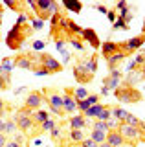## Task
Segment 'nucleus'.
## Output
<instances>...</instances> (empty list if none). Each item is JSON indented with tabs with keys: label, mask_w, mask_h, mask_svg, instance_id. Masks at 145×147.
I'll return each mask as SVG.
<instances>
[{
	"label": "nucleus",
	"mask_w": 145,
	"mask_h": 147,
	"mask_svg": "<svg viewBox=\"0 0 145 147\" xmlns=\"http://www.w3.org/2000/svg\"><path fill=\"white\" fill-rule=\"evenodd\" d=\"M142 33H145V20H143V30H142Z\"/></svg>",
	"instance_id": "obj_56"
},
{
	"label": "nucleus",
	"mask_w": 145,
	"mask_h": 147,
	"mask_svg": "<svg viewBox=\"0 0 145 147\" xmlns=\"http://www.w3.org/2000/svg\"><path fill=\"white\" fill-rule=\"evenodd\" d=\"M2 11H4V6H2V4H0V15H2Z\"/></svg>",
	"instance_id": "obj_55"
},
{
	"label": "nucleus",
	"mask_w": 145,
	"mask_h": 147,
	"mask_svg": "<svg viewBox=\"0 0 145 147\" xmlns=\"http://www.w3.org/2000/svg\"><path fill=\"white\" fill-rule=\"evenodd\" d=\"M117 132L123 136V140H125L127 145L136 147L140 142H142V131H140L138 127L127 125V123H119V127H117Z\"/></svg>",
	"instance_id": "obj_4"
},
{
	"label": "nucleus",
	"mask_w": 145,
	"mask_h": 147,
	"mask_svg": "<svg viewBox=\"0 0 145 147\" xmlns=\"http://www.w3.org/2000/svg\"><path fill=\"white\" fill-rule=\"evenodd\" d=\"M107 18H108V22H112V24L116 22V18H117V11H116L114 7H112V9H108V13H107Z\"/></svg>",
	"instance_id": "obj_40"
},
{
	"label": "nucleus",
	"mask_w": 145,
	"mask_h": 147,
	"mask_svg": "<svg viewBox=\"0 0 145 147\" xmlns=\"http://www.w3.org/2000/svg\"><path fill=\"white\" fill-rule=\"evenodd\" d=\"M7 88H9V86L6 85V81H4V79H0V92H2V90H7Z\"/></svg>",
	"instance_id": "obj_53"
},
{
	"label": "nucleus",
	"mask_w": 145,
	"mask_h": 147,
	"mask_svg": "<svg viewBox=\"0 0 145 147\" xmlns=\"http://www.w3.org/2000/svg\"><path fill=\"white\" fill-rule=\"evenodd\" d=\"M127 110L125 109H119V107H112V119H116V121H119V123H123L125 121V118H127Z\"/></svg>",
	"instance_id": "obj_24"
},
{
	"label": "nucleus",
	"mask_w": 145,
	"mask_h": 147,
	"mask_svg": "<svg viewBox=\"0 0 145 147\" xmlns=\"http://www.w3.org/2000/svg\"><path fill=\"white\" fill-rule=\"evenodd\" d=\"M61 6L64 7V9H68V11H74V13H81V9H83V4L77 2V0H74V2H70V0H64Z\"/></svg>",
	"instance_id": "obj_23"
},
{
	"label": "nucleus",
	"mask_w": 145,
	"mask_h": 147,
	"mask_svg": "<svg viewBox=\"0 0 145 147\" xmlns=\"http://www.w3.org/2000/svg\"><path fill=\"white\" fill-rule=\"evenodd\" d=\"M123 123H127V125H132V127H138L140 123H142V119H140L138 116H134V114H130V112H129Z\"/></svg>",
	"instance_id": "obj_34"
},
{
	"label": "nucleus",
	"mask_w": 145,
	"mask_h": 147,
	"mask_svg": "<svg viewBox=\"0 0 145 147\" xmlns=\"http://www.w3.org/2000/svg\"><path fill=\"white\" fill-rule=\"evenodd\" d=\"M117 147H132V145H117Z\"/></svg>",
	"instance_id": "obj_57"
},
{
	"label": "nucleus",
	"mask_w": 145,
	"mask_h": 147,
	"mask_svg": "<svg viewBox=\"0 0 145 147\" xmlns=\"http://www.w3.org/2000/svg\"><path fill=\"white\" fill-rule=\"evenodd\" d=\"M125 7H127V2H125V0H119V2H117L116 6H114V9H116V11H123Z\"/></svg>",
	"instance_id": "obj_48"
},
{
	"label": "nucleus",
	"mask_w": 145,
	"mask_h": 147,
	"mask_svg": "<svg viewBox=\"0 0 145 147\" xmlns=\"http://www.w3.org/2000/svg\"><path fill=\"white\" fill-rule=\"evenodd\" d=\"M74 98H75V101L87 99L88 98V88H85V86H77V88L74 90Z\"/></svg>",
	"instance_id": "obj_30"
},
{
	"label": "nucleus",
	"mask_w": 145,
	"mask_h": 147,
	"mask_svg": "<svg viewBox=\"0 0 145 147\" xmlns=\"http://www.w3.org/2000/svg\"><path fill=\"white\" fill-rule=\"evenodd\" d=\"M4 6H7L9 9H13V11H19V15H22V9L26 7V4H22V2H11V0H6V2H4Z\"/></svg>",
	"instance_id": "obj_27"
},
{
	"label": "nucleus",
	"mask_w": 145,
	"mask_h": 147,
	"mask_svg": "<svg viewBox=\"0 0 145 147\" xmlns=\"http://www.w3.org/2000/svg\"><path fill=\"white\" fill-rule=\"evenodd\" d=\"M40 92H42L50 110H52L55 116H64V110H62V96L59 94V90L53 88V86H44Z\"/></svg>",
	"instance_id": "obj_2"
},
{
	"label": "nucleus",
	"mask_w": 145,
	"mask_h": 147,
	"mask_svg": "<svg viewBox=\"0 0 145 147\" xmlns=\"http://www.w3.org/2000/svg\"><path fill=\"white\" fill-rule=\"evenodd\" d=\"M33 33V30L30 28V24H26V26H13L11 30H9V33L6 35V44H7V48L9 50H20L22 48V44L26 42V39Z\"/></svg>",
	"instance_id": "obj_1"
},
{
	"label": "nucleus",
	"mask_w": 145,
	"mask_h": 147,
	"mask_svg": "<svg viewBox=\"0 0 145 147\" xmlns=\"http://www.w3.org/2000/svg\"><path fill=\"white\" fill-rule=\"evenodd\" d=\"M87 101H88L90 107H92V105H96V103H99V94H88Z\"/></svg>",
	"instance_id": "obj_42"
},
{
	"label": "nucleus",
	"mask_w": 145,
	"mask_h": 147,
	"mask_svg": "<svg viewBox=\"0 0 145 147\" xmlns=\"http://www.w3.org/2000/svg\"><path fill=\"white\" fill-rule=\"evenodd\" d=\"M142 44H145V33H140V35H136L129 40H123V42H117V48L125 55H130L132 52H138L142 48Z\"/></svg>",
	"instance_id": "obj_6"
},
{
	"label": "nucleus",
	"mask_w": 145,
	"mask_h": 147,
	"mask_svg": "<svg viewBox=\"0 0 145 147\" xmlns=\"http://www.w3.org/2000/svg\"><path fill=\"white\" fill-rule=\"evenodd\" d=\"M31 118H33V125H39L40 127L46 119H50V112H48V110L39 109V110H35V112H33V116H31Z\"/></svg>",
	"instance_id": "obj_18"
},
{
	"label": "nucleus",
	"mask_w": 145,
	"mask_h": 147,
	"mask_svg": "<svg viewBox=\"0 0 145 147\" xmlns=\"http://www.w3.org/2000/svg\"><path fill=\"white\" fill-rule=\"evenodd\" d=\"M99 50H101L103 57H110V55H114V53L119 52V48H117V42H114V40H107V42H103Z\"/></svg>",
	"instance_id": "obj_17"
},
{
	"label": "nucleus",
	"mask_w": 145,
	"mask_h": 147,
	"mask_svg": "<svg viewBox=\"0 0 145 147\" xmlns=\"http://www.w3.org/2000/svg\"><path fill=\"white\" fill-rule=\"evenodd\" d=\"M85 138H87V132L85 131H70L68 132V142L70 144H81Z\"/></svg>",
	"instance_id": "obj_20"
},
{
	"label": "nucleus",
	"mask_w": 145,
	"mask_h": 147,
	"mask_svg": "<svg viewBox=\"0 0 145 147\" xmlns=\"http://www.w3.org/2000/svg\"><path fill=\"white\" fill-rule=\"evenodd\" d=\"M107 134H108V132H103V131H90L88 138L92 142H96L97 145H101V144H105V142H107Z\"/></svg>",
	"instance_id": "obj_21"
},
{
	"label": "nucleus",
	"mask_w": 145,
	"mask_h": 147,
	"mask_svg": "<svg viewBox=\"0 0 145 147\" xmlns=\"http://www.w3.org/2000/svg\"><path fill=\"white\" fill-rule=\"evenodd\" d=\"M110 118H112V107L105 105V107L101 109V112L97 114V118H96V119H99V121H108Z\"/></svg>",
	"instance_id": "obj_26"
},
{
	"label": "nucleus",
	"mask_w": 145,
	"mask_h": 147,
	"mask_svg": "<svg viewBox=\"0 0 145 147\" xmlns=\"http://www.w3.org/2000/svg\"><path fill=\"white\" fill-rule=\"evenodd\" d=\"M68 125H70V131H85L88 121L85 119L83 114H74L72 118H68Z\"/></svg>",
	"instance_id": "obj_14"
},
{
	"label": "nucleus",
	"mask_w": 145,
	"mask_h": 147,
	"mask_svg": "<svg viewBox=\"0 0 145 147\" xmlns=\"http://www.w3.org/2000/svg\"><path fill=\"white\" fill-rule=\"evenodd\" d=\"M62 110H64V114H75V110H77V101L74 98V90L72 88H64V94H62Z\"/></svg>",
	"instance_id": "obj_9"
},
{
	"label": "nucleus",
	"mask_w": 145,
	"mask_h": 147,
	"mask_svg": "<svg viewBox=\"0 0 145 147\" xmlns=\"http://www.w3.org/2000/svg\"><path fill=\"white\" fill-rule=\"evenodd\" d=\"M55 125H57L55 118H52V116H50V119H46V121H44L42 125L39 127V131H40V132H50V131H52V129L55 127Z\"/></svg>",
	"instance_id": "obj_29"
},
{
	"label": "nucleus",
	"mask_w": 145,
	"mask_h": 147,
	"mask_svg": "<svg viewBox=\"0 0 145 147\" xmlns=\"http://www.w3.org/2000/svg\"><path fill=\"white\" fill-rule=\"evenodd\" d=\"M74 77H75V81H77L79 85H87V83H90V81L94 79V74H90L83 64L77 63L74 66Z\"/></svg>",
	"instance_id": "obj_10"
},
{
	"label": "nucleus",
	"mask_w": 145,
	"mask_h": 147,
	"mask_svg": "<svg viewBox=\"0 0 145 147\" xmlns=\"http://www.w3.org/2000/svg\"><path fill=\"white\" fill-rule=\"evenodd\" d=\"M13 64H15V68H22V70H35V68H37V64L30 59L28 53L17 55V57L13 59Z\"/></svg>",
	"instance_id": "obj_13"
},
{
	"label": "nucleus",
	"mask_w": 145,
	"mask_h": 147,
	"mask_svg": "<svg viewBox=\"0 0 145 147\" xmlns=\"http://www.w3.org/2000/svg\"><path fill=\"white\" fill-rule=\"evenodd\" d=\"M6 147H22V144H19V142H15L13 138H11V140L7 138V144H6Z\"/></svg>",
	"instance_id": "obj_49"
},
{
	"label": "nucleus",
	"mask_w": 145,
	"mask_h": 147,
	"mask_svg": "<svg viewBox=\"0 0 145 147\" xmlns=\"http://www.w3.org/2000/svg\"><path fill=\"white\" fill-rule=\"evenodd\" d=\"M15 129H17V123H15V119H13V118L6 119V132H4V134H6L7 138H9V136H13V134H15Z\"/></svg>",
	"instance_id": "obj_31"
},
{
	"label": "nucleus",
	"mask_w": 145,
	"mask_h": 147,
	"mask_svg": "<svg viewBox=\"0 0 145 147\" xmlns=\"http://www.w3.org/2000/svg\"><path fill=\"white\" fill-rule=\"evenodd\" d=\"M0 132H6V119L0 118Z\"/></svg>",
	"instance_id": "obj_52"
},
{
	"label": "nucleus",
	"mask_w": 145,
	"mask_h": 147,
	"mask_svg": "<svg viewBox=\"0 0 145 147\" xmlns=\"http://www.w3.org/2000/svg\"><path fill=\"white\" fill-rule=\"evenodd\" d=\"M114 96L121 101V103H140V101L143 99L142 92H140L138 88H134V86L127 85V83L117 86V88L114 90Z\"/></svg>",
	"instance_id": "obj_3"
},
{
	"label": "nucleus",
	"mask_w": 145,
	"mask_h": 147,
	"mask_svg": "<svg viewBox=\"0 0 145 147\" xmlns=\"http://www.w3.org/2000/svg\"><path fill=\"white\" fill-rule=\"evenodd\" d=\"M55 48H57L61 53H64V52H66V50H64V40H62V39H57V40H55Z\"/></svg>",
	"instance_id": "obj_46"
},
{
	"label": "nucleus",
	"mask_w": 145,
	"mask_h": 147,
	"mask_svg": "<svg viewBox=\"0 0 145 147\" xmlns=\"http://www.w3.org/2000/svg\"><path fill=\"white\" fill-rule=\"evenodd\" d=\"M0 66H2L7 74H11L13 68H15V64H13V57H4L2 61H0Z\"/></svg>",
	"instance_id": "obj_32"
},
{
	"label": "nucleus",
	"mask_w": 145,
	"mask_h": 147,
	"mask_svg": "<svg viewBox=\"0 0 145 147\" xmlns=\"http://www.w3.org/2000/svg\"><path fill=\"white\" fill-rule=\"evenodd\" d=\"M143 55H145V52H143Z\"/></svg>",
	"instance_id": "obj_60"
},
{
	"label": "nucleus",
	"mask_w": 145,
	"mask_h": 147,
	"mask_svg": "<svg viewBox=\"0 0 145 147\" xmlns=\"http://www.w3.org/2000/svg\"><path fill=\"white\" fill-rule=\"evenodd\" d=\"M40 66L46 68L50 74H55V72H61L62 70V63H59L53 55H50L46 52L40 53Z\"/></svg>",
	"instance_id": "obj_7"
},
{
	"label": "nucleus",
	"mask_w": 145,
	"mask_h": 147,
	"mask_svg": "<svg viewBox=\"0 0 145 147\" xmlns=\"http://www.w3.org/2000/svg\"><path fill=\"white\" fill-rule=\"evenodd\" d=\"M50 138H52L53 142H59V140H61V127H59V125L53 127L52 131H50Z\"/></svg>",
	"instance_id": "obj_37"
},
{
	"label": "nucleus",
	"mask_w": 145,
	"mask_h": 147,
	"mask_svg": "<svg viewBox=\"0 0 145 147\" xmlns=\"http://www.w3.org/2000/svg\"><path fill=\"white\" fill-rule=\"evenodd\" d=\"M0 26H2V18H0Z\"/></svg>",
	"instance_id": "obj_59"
},
{
	"label": "nucleus",
	"mask_w": 145,
	"mask_h": 147,
	"mask_svg": "<svg viewBox=\"0 0 145 147\" xmlns=\"http://www.w3.org/2000/svg\"><path fill=\"white\" fill-rule=\"evenodd\" d=\"M33 74H35V76H39V77H42V76H50V72L46 70V68H42V66H37V68L33 70Z\"/></svg>",
	"instance_id": "obj_43"
},
{
	"label": "nucleus",
	"mask_w": 145,
	"mask_h": 147,
	"mask_svg": "<svg viewBox=\"0 0 145 147\" xmlns=\"http://www.w3.org/2000/svg\"><path fill=\"white\" fill-rule=\"evenodd\" d=\"M125 57H127V55H125L123 52H117V53H114V55H110V57H107L108 70H116V68L125 61Z\"/></svg>",
	"instance_id": "obj_16"
},
{
	"label": "nucleus",
	"mask_w": 145,
	"mask_h": 147,
	"mask_svg": "<svg viewBox=\"0 0 145 147\" xmlns=\"http://www.w3.org/2000/svg\"><path fill=\"white\" fill-rule=\"evenodd\" d=\"M94 9H97V11L103 13V15H107V13H108V7L103 6V4H96V6H94Z\"/></svg>",
	"instance_id": "obj_47"
},
{
	"label": "nucleus",
	"mask_w": 145,
	"mask_h": 147,
	"mask_svg": "<svg viewBox=\"0 0 145 147\" xmlns=\"http://www.w3.org/2000/svg\"><path fill=\"white\" fill-rule=\"evenodd\" d=\"M6 144H7V136L4 132H0V147H6Z\"/></svg>",
	"instance_id": "obj_50"
},
{
	"label": "nucleus",
	"mask_w": 145,
	"mask_h": 147,
	"mask_svg": "<svg viewBox=\"0 0 145 147\" xmlns=\"http://www.w3.org/2000/svg\"><path fill=\"white\" fill-rule=\"evenodd\" d=\"M88 109H90V105H88V101H87V99H81V101H77V110H79L81 114H83L85 110H88Z\"/></svg>",
	"instance_id": "obj_39"
},
{
	"label": "nucleus",
	"mask_w": 145,
	"mask_h": 147,
	"mask_svg": "<svg viewBox=\"0 0 145 147\" xmlns=\"http://www.w3.org/2000/svg\"><path fill=\"white\" fill-rule=\"evenodd\" d=\"M31 116H33V112H31L30 109H26V107L17 110L15 116H13V119H15V123H17V129H20L22 132L30 131V129L33 127V118Z\"/></svg>",
	"instance_id": "obj_5"
},
{
	"label": "nucleus",
	"mask_w": 145,
	"mask_h": 147,
	"mask_svg": "<svg viewBox=\"0 0 145 147\" xmlns=\"http://www.w3.org/2000/svg\"><path fill=\"white\" fill-rule=\"evenodd\" d=\"M92 131H103V132H108V127L105 121H99V119H96V121L92 123Z\"/></svg>",
	"instance_id": "obj_35"
},
{
	"label": "nucleus",
	"mask_w": 145,
	"mask_h": 147,
	"mask_svg": "<svg viewBox=\"0 0 145 147\" xmlns=\"http://www.w3.org/2000/svg\"><path fill=\"white\" fill-rule=\"evenodd\" d=\"M4 112H6V101L0 99V118H4Z\"/></svg>",
	"instance_id": "obj_51"
},
{
	"label": "nucleus",
	"mask_w": 145,
	"mask_h": 147,
	"mask_svg": "<svg viewBox=\"0 0 145 147\" xmlns=\"http://www.w3.org/2000/svg\"><path fill=\"white\" fill-rule=\"evenodd\" d=\"M70 147H77V145H75V144H72V145H70Z\"/></svg>",
	"instance_id": "obj_58"
},
{
	"label": "nucleus",
	"mask_w": 145,
	"mask_h": 147,
	"mask_svg": "<svg viewBox=\"0 0 145 147\" xmlns=\"http://www.w3.org/2000/svg\"><path fill=\"white\" fill-rule=\"evenodd\" d=\"M44 103V96L40 90H31L28 96H26V101H24V107L30 109L31 112H35V110L40 109V105Z\"/></svg>",
	"instance_id": "obj_8"
},
{
	"label": "nucleus",
	"mask_w": 145,
	"mask_h": 147,
	"mask_svg": "<svg viewBox=\"0 0 145 147\" xmlns=\"http://www.w3.org/2000/svg\"><path fill=\"white\" fill-rule=\"evenodd\" d=\"M81 39L87 40V42L92 46L94 50H99V48H101V40H99L96 30H92V28H83V35H81Z\"/></svg>",
	"instance_id": "obj_12"
},
{
	"label": "nucleus",
	"mask_w": 145,
	"mask_h": 147,
	"mask_svg": "<svg viewBox=\"0 0 145 147\" xmlns=\"http://www.w3.org/2000/svg\"><path fill=\"white\" fill-rule=\"evenodd\" d=\"M103 107H105V105H103V103H96V105H92V107H90L88 110H85V112H83V116H85V119H90V118H97V114L99 112H101V109Z\"/></svg>",
	"instance_id": "obj_22"
},
{
	"label": "nucleus",
	"mask_w": 145,
	"mask_h": 147,
	"mask_svg": "<svg viewBox=\"0 0 145 147\" xmlns=\"http://www.w3.org/2000/svg\"><path fill=\"white\" fill-rule=\"evenodd\" d=\"M97 59H99V53H94V55H90L88 61H81V64H83L90 74H96L97 72Z\"/></svg>",
	"instance_id": "obj_19"
},
{
	"label": "nucleus",
	"mask_w": 145,
	"mask_h": 147,
	"mask_svg": "<svg viewBox=\"0 0 145 147\" xmlns=\"http://www.w3.org/2000/svg\"><path fill=\"white\" fill-rule=\"evenodd\" d=\"M97 147H110V145H108L107 142H105V144H101V145H97Z\"/></svg>",
	"instance_id": "obj_54"
},
{
	"label": "nucleus",
	"mask_w": 145,
	"mask_h": 147,
	"mask_svg": "<svg viewBox=\"0 0 145 147\" xmlns=\"http://www.w3.org/2000/svg\"><path fill=\"white\" fill-rule=\"evenodd\" d=\"M119 83H121V72L116 68V70H110V74L103 79V86H105L108 92H110V90L114 92L117 86H119Z\"/></svg>",
	"instance_id": "obj_11"
},
{
	"label": "nucleus",
	"mask_w": 145,
	"mask_h": 147,
	"mask_svg": "<svg viewBox=\"0 0 145 147\" xmlns=\"http://www.w3.org/2000/svg\"><path fill=\"white\" fill-rule=\"evenodd\" d=\"M117 18H121V20H125L127 24H129L130 20H134V15H132V9H130L129 6H127L123 11H119V15H117Z\"/></svg>",
	"instance_id": "obj_28"
},
{
	"label": "nucleus",
	"mask_w": 145,
	"mask_h": 147,
	"mask_svg": "<svg viewBox=\"0 0 145 147\" xmlns=\"http://www.w3.org/2000/svg\"><path fill=\"white\" fill-rule=\"evenodd\" d=\"M31 48H33V52L42 53V50L46 48V42H44V40H33V42H31Z\"/></svg>",
	"instance_id": "obj_36"
},
{
	"label": "nucleus",
	"mask_w": 145,
	"mask_h": 147,
	"mask_svg": "<svg viewBox=\"0 0 145 147\" xmlns=\"http://www.w3.org/2000/svg\"><path fill=\"white\" fill-rule=\"evenodd\" d=\"M107 123V127H108V131H117V127H119V121H116V119H108V121H105Z\"/></svg>",
	"instance_id": "obj_41"
},
{
	"label": "nucleus",
	"mask_w": 145,
	"mask_h": 147,
	"mask_svg": "<svg viewBox=\"0 0 145 147\" xmlns=\"http://www.w3.org/2000/svg\"><path fill=\"white\" fill-rule=\"evenodd\" d=\"M68 40H70L72 46H74V50H77V52H83V50H85L83 40H81L79 37H68Z\"/></svg>",
	"instance_id": "obj_33"
},
{
	"label": "nucleus",
	"mask_w": 145,
	"mask_h": 147,
	"mask_svg": "<svg viewBox=\"0 0 145 147\" xmlns=\"http://www.w3.org/2000/svg\"><path fill=\"white\" fill-rule=\"evenodd\" d=\"M107 144L110 145V147L127 145V144H125V140H123V136H121L117 131H108V134H107Z\"/></svg>",
	"instance_id": "obj_15"
},
{
	"label": "nucleus",
	"mask_w": 145,
	"mask_h": 147,
	"mask_svg": "<svg viewBox=\"0 0 145 147\" xmlns=\"http://www.w3.org/2000/svg\"><path fill=\"white\" fill-rule=\"evenodd\" d=\"M28 24H30V28H31L33 31H39V30H42V28H44V22H42V20H39V18H37V17H33V15H30V17H28Z\"/></svg>",
	"instance_id": "obj_25"
},
{
	"label": "nucleus",
	"mask_w": 145,
	"mask_h": 147,
	"mask_svg": "<svg viewBox=\"0 0 145 147\" xmlns=\"http://www.w3.org/2000/svg\"><path fill=\"white\" fill-rule=\"evenodd\" d=\"M134 64H136V66H138V70H140V68H142L143 64H145V55H143V53H140L138 57H136V61H134Z\"/></svg>",
	"instance_id": "obj_45"
},
{
	"label": "nucleus",
	"mask_w": 145,
	"mask_h": 147,
	"mask_svg": "<svg viewBox=\"0 0 145 147\" xmlns=\"http://www.w3.org/2000/svg\"><path fill=\"white\" fill-rule=\"evenodd\" d=\"M79 147H97V144H96V142H92L90 138H85V140L79 144Z\"/></svg>",
	"instance_id": "obj_44"
},
{
	"label": "nucleus",
	"mask_w": 145,
	"mask_h": 147,
	"mask_svg": "<svg viewBox=\"0 0 145 147\" xmlns=\"http://www.w3.org/2000/svg\"><path fill=\"white\" fill-rule=\"evenodd\" d=\"M112 28H114V30H121V31H125V30H129V24H127L125 20H121V18H116V22L112 24Z\"/></svg>",
	"instance_id": "obj_38"
}]
</instances>
